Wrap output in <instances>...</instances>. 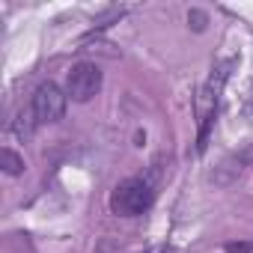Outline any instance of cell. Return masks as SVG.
Here are the masks:
<instances>
[{"mask_svg": "<svg viewBox=\"0 0 253 253\" xmlns=\"http://www.w3.org/2000/svg\"><path fill=\"white\" fill-rule=\"evenodd\" d=\"M152 200H155L152 185L146 179L131 176V179H122L113 188V194H110V211L119 214V217H137V214H143L152 206Z\"/></svg>", "mask_w": 253, "mask_h": 253, "instance_id": "obj_1", "label": "cell"}, {"mask_svg": "<svg viewBox=\"0 0 253 253\" xmlns=\"http://www.w3.org/2000/svg\"><path fill=\"white\" fill-rule=\"evenodd\" d=\"M101 89V69L95 63H75L66 78V95L72 101H89Z\"/></svg>", "mask_w": 253, "mask_h": 253, "instance_id": "obj_2", "label": "cell"}, {"mask_svg": "<svg viewBox=\"0 0 253 253\" xmlns=\"http://www.w3.org/2000/svg\"><path fill=\"white\" fill-rule=\"evenodd\" d=\"M66 98H69V95H66L54 81L42 84V86L33 92V104H30L36 122L45 125V122H57V119H63V113H66Z\"/></svg>", "mask_w": 253, "mask_h": 253, "instance_id": "obj_3", "label": "cell"}, {"mask_svg": "<svg viewBox=\"0 0 253 253\" xmlns=\"http://www.w3.org/2000/svg\"><path fill=\"white\" fill-rule=\"evenodd\" d=\"M0 167H3L6 176H21L24 173V158L15 149H3L0 152Z\"/></svg>", "mask_w": 253, "mask_h": 253, "instance_id": "obj_4", "label": "cell"}, {"mask_svg": "<svg viewBox=\"0 0 253 253\" xmlns=\"http://www.w3.org/2000/svg\"><path fill=\"white\" fill-rule=\"evenodd\" d=\"M206 21H209V18H206V12H200V9H191V12H188V24H191L197 33H200V30H206Z\"/></svg>", "mask_w": 253, "mask_h": 253, "instance_id": "obj_5", "label": "cell"}, {"mask_svg": "<svg viewBox=\"0 0 253 253\" xmlns=\"http://www.w3.org/2000/svg\"><path fill=\"white\" fill-rule=\"evenodd\" d=\"M226 253H253V247L250 244H229Z\"/></svg>", "mask_w": 253, "mask_h": 253, "instance_id": "obj_6", "label": "cell"}, {"mask_svg": "<svg viewBox=\"0 0 253 253\" xmlns=\"http://www.w3.org/2000/svg\"><path fill=\"white\" fill-rule=\"evenodd\" d=\"M149 253H176L173 247H158V250H149Z\"/></svg>", "mask_w": 253, "mask_h": 253, "instance_id": "obj_7", "label": "cell"}]
</instances>
